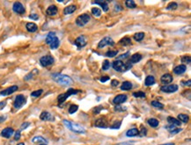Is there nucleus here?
<instances>
[{"mask_svg": "<svg viewBox=\"0 0 191 145\" xmlns=\"http://www.w3.org/2000/svg\"><path fill=\"white\" fill-rule=\"evenodd\" d=\"M52 79L56 83L59 84L60 85L63 86H69L73 84V80L67 75L60 74V73H54L52 74Z\"/></svg>", "mask_w": 191, "mask_h": 145, "instance_id": "f257e3e1", "label": "nucleus"}, {"mask_svg": "<svg viewBox=\"0 0 191 145\" xmlns=\"http://www.w3.org/2000/svg\"><path fill=\"white\" fill-rule=\"evenodd\" d=\"M63 123L68 129H70L71 131L74 132L76 134H85V129L84 128V127H82L81 125L79 123H75V122L67 121V120H64Z\"/></svg>", "mask_w": 191, "mask_h": 145, "instance_id": "f03ea898", "label": "nucleus"}, {"mask_svg": "<svg viewBox=\"0 0 191 145\" xmlns=\"http://www.w3.org/2000/svg\"><path fill=\"white\" fill-rule=\"evenodd\" d=\"M80 91L79 90H75V89H69L67 91V92H65V93H63V94H60L58 97H57V100L60 104L61 103H64V102L66 100V99L69 98L70 96H71V95H75L77 94L78 92H79Z\"/></svg>", "mask_w": 191, "mask_h": 145, "instance_id": "7ed1b4c3", "label": "nucleus"}, {"mask_svg": "<svg viewBox=\"0 0 191 145\" xmlns=\"http://www.w3.org/2000/svg\"><path fill=\"white\" fill-rule=\"evenodd\" d=\"M27 103V99L23 94H19L16 96L13 103V107L15 109H19Z\"/></svg>", "mask_w": 191, "mask_h": 145, "instance_id": "20e7f679", "label": "nucleus"}, {"mask_svg": "<svg viewBox=\"0 0 191 145\" xmlns=\"http://www.w3.org/2000/svg\"><path fill=\"white\" fill-rule=\"evenodd\" d=\"M90 19H91V17H90L89 14H81L76 19V24L79 26H84L90 21Z\"/></svg>", "mask_w": 191, "mask_h": 145, "instance_id": "39448f33", "label": "nucleus"}, {"mask_svg": "<svg viewBox=\"0 0 191 145\" xmlns=\"http://www.w3.org/2000/svg\"><path fill=\"white\" fill-rule=\"evenodd\" d=\"M55 62V59L51 56H44L40 58V63L42 67H49Z\"/></svg>", "mask_w": 191, "mask_h": 145, "instance_id": "423d86ee", "label": "nucleus"}, {"mask_svg": "<svg viewBox=\"0 0 191 145\" xmlns=\"http://www.w3.org/2000/svg\"><path fill=\"white\" fill-rule=\"evenodd\" d=\"M112 66L115 71H116L118 72H123V71H128L127 65L122 61H117V60H115V61L112 63Z\"/></svg>", "mask_w": 191, "mask_h": 145, "instance_id": "0eeeda50", "label": "nucleus"}, {"mask_svg": "<svg viewBox=\"0 0 191 145\" xmlns=\"http://www.w3.org/2000/svg\"><path fill=\"white\" fill-rule=\"evenodd\" d=\"M114 45H115V41H113V39L111 37H105V38H103L101 41L99 42L98 47H99V49H101V47H104L106 46H114Z\"/></svg>", "mask_w": 191, "mask_h": 145, "instance_id": "6e6552de", "label": "nucleus"}, {"mask_svg": "<svg viewBox=\"0 0 191 145\" xmlns=\"http://www.w3.org/2000/svg\"><path fill=\"white\" fill-rule=\"evenodd\" d=\"M12 10H13L14 12H16L18 14H24L25 12H26L24 6L20 2H15L13 6H12Z\"/></svg>", "mask_w": 191, "mask_h": 145, "instance_id": "1a4fd4ad", "label": "nucleus"}, {"mask_svg": "<svg viewBox=\"0 0 191 145\" xmlns=\"http://www.w3.org/2000/svg\"><path fill=\"white\" fill-rule=\"evenodd\" d=\"M161 92H167V93H171V92H175L178 90V85L177 84H167V85L162 86Z\"/></svg>", "mask_w": 191, "mask_h": 145, "instance_id": "9d476101", "label": "nucleus"}, {"mask_svg": "<svg viewBox=\"0 0 191 145\" xmlns=\"http://www.w3.org/2000/svg\"><path fill=\"white\" fill-rule=\"evenodd\" d=\"M40 119L42 121H55V117L52 115L50 112H47V111H43L40 115Z\"/></svg>", "mask_w": 191, "mask_h": 145, "instance_id": "9b49d317", "label": "nucleus"}, {"mask_svg": "<svg viewBox=\"0 0 191 145\" xmlns=\"http://www.w3.org/2000/svg\"><path fill=\"white\" fill-rule=\"evenodd\" d=\"M18 89H19V87L17 85L10 86L8 88L4 89V91L0 92V95H1V96H8V95H11L13 93V92H15Z\"/></svg>", "mask_w": 191, "mask_h": 145, "instance_id": "f8f14e48", "label": "nucleus"}, {"mask_svg": "<svg viewBox=\"0 0 191 145\" xmlns=\"http://www.w3.org/2000/svg\"><path fill=\"white\" fill-rule=\"evenodd\" d=\"M127 99H128L127 95L119 94V95H117L116 97H115V99H113V102H114L115 105H119V104L124 103V102L127 100Z\"/></svg>", "mask_w": 191, "mask_h": 145, "instance_id": "ddd939ff", "label": "nucleus"}, {"mask_svg": "<svg viewBox=\"0 0 191 145\" xmlns=\"http://www.w3.org/2000/svg\"><path fill=\"white\" fill-rule=\"evenodd\" d=\"M86 43H87L86 40H85L84 35H81V36L78 37V38L76 39V41H75V45H76V46L79 47V49L85 47V45H86Z\"/></svg>", "mask_w": 191, "mask_h": 145, "instance_id": "4468645a", "label": "nucleus"}, {"mask_svg": "<svg viewBox=\"0 0 191 145\" xmlns=\"http://www.w3.org/2000/svg\"><path fill=\"white\" fill-rule=\"evenodd\" d=\"M14 134V130L12 127H6L1 132V136L4 138H10Z\"/></svg>", "mask_w": 191, "mask_h": 145, "instance_id": "2eb2a0df", "label": "nucleus"}, {"mask_svg": "<svg viewBox=\"0 0 191 145\" xmlns=\"http://www.w3.org/2000/svg\"><path fill=\"white\" fill-rule=\"evenodd\" d=\"M186 71H187V66L185 64H180V65H178L173 69V73L176 75H182Z\"/></svg>", "mask_w": 191, "mask_h": 145, "instance_id": "dca6fc26", "label": "nucleus"}, {"mask_svg": "<svg viewBox=\"0 0 191 145\" xmlns=\"http://www.w3.org/2000/svg\"><path fill=\"white\" fill-rule=\"evenodd\" d=\"M56 38H57V36L56 35V33H55V32H49V33L48 34L47 37H46L45 41H46V43L48 45H50Z\"/></svg>", "mask_w": 191, "mask_h": 145, "instance_id": "f3484780", "label": "nucleus"}, {"mask_svg": "<svg viewBox=\"0 0 191 145\" xmlns=\"http://www.w3.org/2000/svg\"><path fill=\"white\" fill-rule=\"evenodd\" d=\"M57 12H58V9L56 6H50L46 10V13L48 16H55L57 14Z\"/></svg>", "mask_w": 191, "mask_h": 145, "instance_id": "a211bd4d", "label": "nucleus"}, {"mask_svg": "<svg viewBox=\"0 0 191 145\" xmlns=\"http://www.w3.org/2000/svg\"><path fill=\"white\" fill-rule=\"evenodd\" d=\"M160 81H161V83L162 84H170L171 82L173 81V77H172V75H170V74H164L163 76L161 77V78H160Z\"/></svg>", "mask_w": 191, "mask_h": 145, "instance_id": "6ab92c4d", "label": "nucleus"}, {"mask_svg": "<svg viewBox=\"0 0 191 145\" xmlns=\"http://www.w3.org/2000/svg\"><path fill=\"white\" fill-rule=\"evenodd\" d=\"M95 126L97 127H103V128H106L107 127V122L106 121V120L104 118H99L96 120V121H95Z\"/></svg>", "mask_w": 191, "mask_h": 145, "instance_id": "aec40b11", "label": "nucleus"}, {"mask_svg": "<svg viewBox=\"0 0 191 145\" xmlns=\"http://www.w3.org/2000/svg\"><path fill=\"white\" fill-rule=\"evenodd\" d=\"M26 28L30 33H34V32H36L38 30V26L36 24L33 23V22H29V23H27Z\"/></svg>", "mask_w": 191, "mask_h": 145, "instance_id": "412c9836", "label": "nucleus"}, {"mask_svg": "<svg viewBox=\"0 0 191 145\" xmlns=\"http://www.w3.org/2000/svg\"><path fill=\"white\" fill-rule=\"evenodd\" d=\"M141 59H142V56L140 54L137 53V54H134L130 57V59L129 60L128 62H130V63H137L139 61H141Z\"/></svg>", "mask_w": 191, "mask_h": 145, "instance_id": "4be33fe9", "label": "nucleus"}, {"mask_svg": "<svg viewBox=\"0 0 191 145\" xmlns=\"http://www.w3.org/2000/svg\"><path fill=\"white\" fill-rule=\"evenodd\" d=\"M32 142H34V143H44V144H47L48 143V141L45 138H43L42 136H34V138L32 139Z\"/></svg>", "mask_w": 191, "mask_h": 145, "instance_id": "5701e85b", "label": "nucleus"}, {"mask_svg": "<svg viewBox=\"0 0 191 145\" xmlns=\"http://www.w3.org/2000/svg\"><path fill=\"white\" fill-rule=\"evenodd\" d=\"M77 10V6H69L67 7H65L64 10V15H69V14H71L73 13V12Z\"/></svg>", "mask_w": 191, "mask_h": 145, "instance_id": "b1692460", "label": "nucleus"}, {"mask_svg": "<svg viewBox=\"0 0 191 145\" xmlns=\"http://www.w3.org/2000/svg\"><path fill=\"white\" fill-rule=\"evenodd\" d=\"M138 135H139V130H138L137 128H136V127L128 130L127 133H126V136L128 137H134V136H138Z\"/></svg>", "mask_w": 191, "mask_h": 145, "instance_id": "393cba45", "label": "nucleus"}, {"mask_svg": "<svg viewBox=\"0 0 191 145\" xmlns=\"http://www.w3.org/2000/svg\"><path fill=\"white\" fill-rule=\"evenodd\" d=\"M36 74H38V69H33V71L30 72V73H28L27 75H26V76H25L24 80H25V81H28V80H31L32 78H34V77L35 76Z\"/></svg>", "mask_w": 191, "mask_h": 145, "instance_id": "a878e982", "label": "nucleus"}, {"mask_svg": "<svg viewBox=\"0 0 191 145\" xmlns=\"http://www.w3.org/2000/svg\"><path fill=\"white\" fill-rule=\"evenodd\" d=\"M167 121L169 122V124L171 125H173V126H180V124H182V122H180L178 119H175L173 118V117H167Z\"/></svg>", "mask_w": 191, "mask_h": 145, "instance_id": "bb28decb", "label": "nucleus"}, {"mask_svg": "<svg viewBox=\"0 0 191 145\" xmlns=\"http://www.w3.org/2000/svg\"><path fill=\"white\" fill-rule=\"evenodd\" d=\"M94 4H100V6L102 7V10L104 12L109 11V3H107V1H95Z\"/></svg>", "mask_w": 191, "mask_h": 145, "instance_id": "cd10ccee", "label": "nucleus"}, {"mask_svg": "<svg viewBox=\"0 0 191 145\" xmlns=\"http://www.w3.org/2000/svg\"><path fill=\"white\" fill-rule=\"evenodd\" d=\"M155 84V78L153 76H148L146 78H145L144 84L146 86L152 85V84Z\"/></svg>", "mask_w": 191, "mask_h": 145, "instance_id": "c85d7f7f", "label": "nucleus"}, {"mask_svg": "<svg viewBox=\"0 0 191 145\" xmlns=\"http://www.w3.org/2000/svg\"><path fill=\"white\" fill-rule=\"evenodd\" d=\"M132 89V84L129 81H125L122 83V86H121V90L122 91H128V90Z\"/></svg>", "mask_w": 191, "mask_h": 145, "instance_id": "c756f323", "label": "nucleus"}, {"mask_svg": "<svg viewBox=\"0 0 191 145\" xmlns=\"http://www.w3.org/2000/svg\"><path fill=\"white\" fill-rule=\"evenodd\" d=\"M119 43L121 45H123V46H129V45H131V39L129 37H124L123 39H122L119 41Z\"/></svg>", "mask_w": 191, "mask_h": 145, "instance_id": "7c9ffc66", "label": "nucleus"}, {"mask_svg": "<svg viewBox=\"0 0 191 145\" xmlns=\"http://www.w3.org/2000/svg\"><path fill=\"white\" fill-rule=\"evenodd\" d=\"M178 120L180 121V122H183V123H187L188 121V120H189V117H188L187 114H180L178 115Z\"/></svg>", "mask_w": 191, "mask_h": 145, "instance_id": "2f4dec72", "label": "nucleus"}, {"mask_svg": "<svg viewBox=\"0 0 191 145\" xmlns=\"http://www.w3.org/2000/svg\"><path fill=\"white\" fill-rule=\"evenodd\" d=\"M147 122H148V124L152 127H157L158 126H159V121H158L157 119H154V118L149 119Z\"/></svg>", "mask_w": 191, "mask_h": 145, "instance_id": "473e14b6", "label": "nucleus"}, {"mask_svg": "<svg viewBox=\"0 0 191 145\" xmlns=\"http://www.w3.org/2000/svg\"><path fill=\"white\" fill-rule=\"evenodd\" d=\"M59 45H60V41H59L58 38H56L51 44L49 45V46H50V49H56L57 47H59Z\"/></svg>", "mask_w": 191, "mask_h": 145, "instance_id": "72a5a7b5", "label": "nucleus"}, {"mask_svg": "<svg viewBox=\"0 0 191 145\" xmlns=\"http://www.w3.org/2000/svg\"><path fill=\"white\" fill-rule=\"evenodd\" d=\"M125 6H126L128 8H131V9H134L137 7L135 2L133 1V0H127V1L125 2Z\"/></svg>", "mask_w": 191, "mask_h": 145, "instance_id": "f704fd0d", "label": "nucleus"}, {"mask_svg": "<svg viewBox=\"0 0 191 145\" xmlns=\"http://www.w3.org/2000/svg\"><path fill=\"white\" fill-rule=\"evenodd\" d=\"M144 34L142 33V32H140V33H137L134 35V39L136 40L137 41H141L143 39H144Z\"/></svg>", "mask_w": 191, "mask_h": 145, "instance_id": "c9c22d12", "label": "nucleus"}, {"mask_svg": "<svg viewBox=\"0 0 191 145\" xmlns=\"http://www.w3.org/2000/svg\"><path fill=\"white\" fill-rule=\"evenodd\" d=\"M110 67H111V63L109 62V60H105L102 63V69L103 71H107V69H109Z\"/></svg>", "mask_w": 191, "mask_h": 145, "instance_id": "e433bc0d", "label": "nucleus"}, {"mask_svg": "<svg viewBox=\"0 0 191 145\" xmlns=\"http://www.w3.org/2000/svg\"><path fill=\"white\" fill-rule=\"evenodd\" d=\"M152 106L156 107V108H159V109L164 108V105H163L162 103H160V102H159V101H156V100L152 101Z\"/></svg>", "mask_w": 191, "mask_h": 145, "instance_id": "4c0bfd02", "label": "nucleus"}, {"mask_svg": "<svg viewBox=\"0 0 191 145\" xmlns=\"http://www.w3.org/2000/svg\"><path fill=\"white\" fill-rule=\"evenodd\" d=\"M92 13L95 17H100V14H101V10L99 9V8H96V7H94V8L92 9Z\"/></svg>", "mask_w": 191, "mask_h": 145, "instance_id": "58836bf2", "label": "nucleus"}, {"mask_svg": "<svg viewBox=\"0 0 191 145\" xmlns=\"http://www.w3.org/2000/svg\"><path fill=\"white\" fill-rule=\"evenodd\" d=\"M42 92H43V90H42V89L37 90V91H34V92H32L31 96L32 97H34V98H38V97H40L42 94Z\"/></svg>", "mask_w": 191, "mask_h": 145, "instance_id": "ea45409f", "label": "nucleus"}, {"mask_svg": "<svg viewBox=\"0 0 191 145\" xmlns=\"http://www.w3.org/2000/svg\"><path fill=\"white\" fill-rule=\"evenodd\" d=\"M177 7H178L177 3H175V2H171V3L168 4V6H167V10H176Z\"/></svg>", "mask_w": 191, "mask_h": 145, "instance_id": "a19ab883", "label": "nucleus"}, {"mask_svg": "<svg viewBox=\"0 0 191 145\" xmlns=\"http://www.w3.org/2000/svg\"><path fill=\"white\" fill-rule=\"evenodd\" d=\"M133 96L136 97V98H145V93L144 92H142V91H139V92H134L133 93Z\"/></svg>", "mask_w": 191, "mask_h": 145, "instance_id": "79ce46f5", "label": "nucleus"}, {"mask_svg": "<svg viewBox=\"0 0 191 145\" xmlns=\"http://www.w3.org/2000/svg\"><path fill=\"white\" fill-rule=\"evenodd\" d=\"M78 109H79V106H77V105H71V106L69 107V114H74V112H76L78 111Z\"/></svg>", "mask_w": 191, "mask_h": 145, "instance_id": "37998d69", "label": "nucleus"}, {"mask_svg": "<svg viewBox=\"0 0 191 145\" xmlns=\"http://www.w3.org/2000/svg\"><path fill=\"white\" fill-rule=\"evenodd\" d=\"M118 54V51L117 50H109L107 51L106 53V56L107 57H115Z\"/></svg>", "mask_w": 191, "mask_h": 145, "instance_id": "c03bdc74", "label": "nucleus"}, {"mask_svg": "<svg viewBox=\"0 0 191 145\" xmlns=\"http://www.w3.org/2000/svg\"><path fill=\"white\" fill-rule=\"evenodd\" d=\"M180 61H182V63H190L191 62V59H190V56H184L182 57V59H180Z\"/></svg>", "mask_w": 191, "mask_h": 145, "instance_id": "a18cd8bd", "label": "nucleus"}, {"mask_svg": "<svg viewBox=\"0 0 191 145\" xmlns=\"http://www.w3.org/2000/svg\"><path fill=\"white\" fill-rule=\"evenodd\" d=\"M129 56H130V52H127V53H125L123 55H121L120 56H118L116 58V60L117 61H121V59H126Z\"/></svg>", "mask_w": 191, "mask_h": 145, "instance_id": "49530a36", "label": "nucleus"}, {"mask_svg": "<svg viewBox=\"0 0 191 145\" xmlns=\"http://www.w3.org/2000/svg\"><path fill=\"white\" fill-rule=\"evenodd\" d=\"M29 126H30V122H24V123H22L20 126V130H24V129L27 128Z\"/></svg>", "mask_w": 191, "mask_h": 145, "instance_id": "de8ad7c7", "label": "nucleus"}, {"mask_svg": "<svg viewBox=\"0 0 191 145\" xmlns=\"http://www.w3.org/2000/svg\"><path fill=\"white\" fill-rule=\"evenodd\" d=\"M20 136H21V135H20V131H17L16 133L14 134V140L15 141H18V140L20 139Z\"/></svg>", "mask_w": 191, "mask_h": 145, "instance_id": "09e8293b", "label": "nucleus"}, {"mask_svg": "<svg viewBox=\"0 0 191 145\" xmlns=\"http://www.w3.org/2000/svg\"><path fill=\"white\" fill-rule=\"evenodd\" d=\"M146 133H147V129L145 128V127H142V128H141V132H139L140 136H146Z\"/></svg>", "mask_w": 191, "mask_h": 145, "instance_id": "8fccbe9b", "label": "nucleus"}, {"mask_svg": "<svg viewBox=\"0 0 191 145\" xmlns=\"http://www.w3.org/2000/svg\"><path fill=\"white\" fill-rule=\"evenodd\" d=\"M165 128H167V130L168 131H173V129H175V128H176V127H175V126H173V125H167V126H166L165 127Z\"/></svg>", "mask_w": 191, "mask_h": 145, "instance_id": "3c124183", "label": "nucleus"}, {"mask_svg": "<svg viewBox=\"0 0 191 145\" xmlns=\"http://www.w3.org/2000/svg\"><path fill=\"white\" fill-rule=\"evenodd\" d=\"M29 19L36 20V19H39V16H38V14H36V13H32L31 15H29Z\"/></svg>", "mask_w": 191, "mask_h": 145, "instance_id": "603ef678", "label": "nucleus"}, {"mask_svg": "<svg viewBox=\"0 0 191 145\" xmlns=\"http://www.w3.org/2000/svg\"><path fill=\"white\" fill-rule=\"evenodd\" d=\"M111 85L113 87L118 86V85H119V81H118V80H116V79H113L112 81H111Z\"/></svg>", "mask_w": 191, "mask_h": 145, "instance_id": "864d4df0", "label": "nucleus"}, {"mask_svg": "<svg viewBox=\"0 0 191 145\" xmlns=\"http://www.w3.org/2000/svg\"><path fill=\"white\" fill-rule=\"evenodd\" d=\"M121 124H122V121H118L117 123H115L114 124L113 126L111 127V128H114V129H118V128H120V127H121Z\"/></svg>", "mask_w": 191, "mask_h": 145, "instance_id": "5fc2aeb1", "label": "nucleus"}, {"mask_svg": "<svg viewBox=\"0 0 191 145\" xmlns=\"http://www.w3.org/2000/svg\"><path fill=\"white\" fill-rule=\"evenodd\" d=\"M182 128H175V129H173V131H171L170 133H171V135H175V134H177V133H180V132H182Z\"/></svg>", "mask_w": 191, "mask_h": 145, "instance_id": "6e6d98bb", "label": "nucleus"}, {"mask_svg": "<svg viewBox=\"0 0 191 145\" xmlns=\"http://www.w3.org/2000/svg\"><path fill=\"white\" fill-rule=\"evenodd\" d=\"M115 110L117 112H121V111H124V110H126V108H124V107H122L120 106H116L115 107Z\"/></svg>", "mask_w": 191, "mask_h": 145, "instance_id": "4d7b16f0", "label": "nucleus"}, {"mask_svg": "<svg viewBox=\"0 0 191 145\" xmlns=\"http://www.w3.org/2000/svg\"><path fill=\"white\" fill-rule=\"evenodd\" d=\"M107 80H109V77H101L100 78V81L102 82V83H105V82H107Z\"/></svg>", "mask_w": 191, "mask_h": 145, "instance_id": "13d9d810", "label": "nucleus"}, {"mask_svg": "<svg viewBox=\"0 0 191 145\" xmlns=\"http://www.w3.org/2000/svg\"><path fill=\"white\" fill-rule=\"evenodd\" d=\"M102 109V106H97V107H95V108H94V114H99V112H100V110H101Z\"/></svg>", "mask_w": 191, "mask_h": 145, "instance_id": "bf43d9fd", "label": "nucleus"}, {"mask_svg": "<svg viewBox=\"0 0 191 145\" xmlns=\"http://www.w3.org/2000/svg\"><path fill=\"white\" fill-rule=\"evenodd\" d=\"M182 85H188V86H190L191 81H190V80H188V81H182Z\"/></svg>", "mask_w": 191, "mask_h": 145, "instance_id": "052dcab7", "label": "nucleus"}, {"mask_svg": "<svg viewBox=\"0 0 191 145\" xmlns=\"http://www.w3.org/2000/svg\"><path fill=\"white\" fill-rule=\"evenodd\" d=\"M122 8L121 7V6H119V4H115V11H121Z\"/></svg>", "mask_w": 191, "mask_h": 145, "instance_id": "680f3d73", "label": "nucleus"}, {"mask_svg": "<svg viewBox=\"0 0 191 145\" xmlns=\"http://www.w3.org/2000/svg\"><path fill=\"white\" fill-rule=\"evenodd\" d=\"M6 115H1L0 116V123H2V122H4V121H6Z\"/></svg>", "mask_w": 191, "mask_h": 145, "instance_id": "e2e57ef3", "label": "nucleus"}, {"mask_svg": "<svg viewBox=\"0 0 191 145\" xmlns=\"http://www.w3.org/2000/svg\"><path fill=\"white\" fill-rule=\"evenodd\" d=\"M6 101L1 102V103H0V109H3L4 107V106H6Z\"/></svg>", "mask_w": 191, "mask_h": 145, "instance_id": "0e129e2a", "label": "nucleus"}, {"mask_svg": "<svg viewBox=\"0 0 191 145\" xmlns=\"http://www.w3.org/2000/svg\"><path fill=\"white\" fill-rule=\"evenodd\" d=\"M161 145H174L173 143H165V144H161Z\"/></svg>", "mask_w": 191, "mask_h": 145, "instance_id": "69168bd1", "label": "nucleus"}, {"mask_svg": "<svg viewBox=\"0 0 191 145\" xmlns=\"http://www.w3.org/2000/svg\"><path fill=\"white\" fill-rule=\"evenodd\" d=\"M17 145H25L24 142H20V143H19V144H17Z\"/></svg>", "mask_w": 191, "mask_h": 145, "instance_id": "338daca9", "label": "nucleus"}, {"mask_svg": "<svg viewBox=\"0 0 191 145\" xmlns=\"http://www.w3.org/2000/svg\"><path fill=\"white\" fill-rule=\"evenodd\" d=\"M39 145H47V144H44V143H42V144H39Z\"/></svg>", "mask_w": 191, "mask_h": 145, "instance_id": "774afa93", "label": "nucleus"}]
</instances>
